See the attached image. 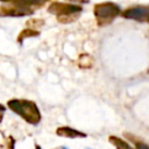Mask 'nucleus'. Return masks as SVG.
I'll return each mask as SVG.
<instances>
[{"mask_svg": "<svg viewBox=\"0 0 149 149\" xmlns=\"http://www.w3.org/2000/svg\"><path fill=\"white\" fill-rule=\"evenodd\" d=\"M8 107L16 114H19L21 118H23L27 122L36 125L41 120V114L35 105V102L29 100H22V99H13L8 101Z\"/></svg>", "mask_w": 149, "mask_h": 149, "instance_id": "nucleus-1", "label": "nucleus"}, {"mask_svg": "<svg viewBox=\"0 0 149 149\" xmlns=\"http://www.w3.org/2000/svg\"><path fill=\"white\" fill-rule=\"evenodd\" d=\"M93 14L99 26H106L109 24L119 14H121V9L114 2H101L94 5Z\"/></svg>", "mask_w": 149, "mask_h": 149, "instance_id": "nucleus-2", "label": "nucleus"}, {"mask_svg": "<svg viewBox=\"0 0 149 149\" xmlns=\"http://www.w3.org/2000/svg\"><path fill=\"white\" fill-rule=\"evenodd\" d=\"M83 7L80 5L74 3H63V2H52L48 7V12L51 14H55L58 16H65V15H72V14H79L81 13Z\"/></svg>", "mask_w": 149, "mask_h": 149, "instance_id": "nucleus-3", "label": "nucleus"}, {"mask_svg": "<svg viewBox=\"0 0 149 149\" xmlns=\"http://www.w3.org/2000/svg\"><path fill=\"white\" fill-rule=\"evenodd\" d=\"M33 13H34L33 8L17 3L0 6V16H26V15H31Z\"/></svg>", "mask_w": 149, "mask_h": 149, "instance_id": "nucleus-4", "label": "nucleus"}, {"mask_svg": "<svg viewBox=\"0 0 149 149\" xmlns=\"http://www.w3.org/2000/svg\"><path fill=\"white\" fill-rule=\"evenodd\" d=\"M121 15L125 19L129 20H136V21H143L148 19L149 15V7H142V6H136V7H130L127 8L121 13Z\"/></svg>", "mask_w": 149, "mask_h": 149, "instance_id": "nucleus-5", "label": "nucleus"}, {"mask_svg": "<svg viewBox=\"0 0 149 149\" xmlns=\"http://www.w3.org/2000/svg\"><path fill=\"white\" fill-rule=\"evenodd\" d=\"M57 135L59 136H64V137H70V139H74V137H85L86 135L79 130L72 129L70 127H59L56 130Z\"/></svg>", "mask_w": 149, "mask_h": 149, "instance_id": "nucleus-6", "label": "nucleus"}, {"mask_svg": "<svg viewBox=\"0 0 149 149\" xmlns=\"http://www.w3.org/2000/svg\"><path fill=\"white\" fill-rule=\"evenodd\" d=\"M38 35V31L35 30V29H31V28H27L24 30H22L20 33V35L17 36V42L22 43V41L27 37H34V36H37Z\"/></svg>", "mask_w": 149, "mask_h": 149, "instance_id": "nucleus-7", "label": "nucleus"}, {"mask_svg": "<svg viewBox=\"0 0 149 149\" xmlns=\"http://www.w3.org/2000/svg\"><path fill=\"white\" fill-rule=\"evenodd\" d=\"M109 141L116 147V149H134V148H132L127 142H125L123 140H121V139H119V137L111 136V137H109Z\"/></svg>", "mask_w": 149, "mask_h": 149, "instance_id": "nucleus-8", "label": "nucleus"}, {"mask_svg": "<svg viewBox=\"0 0 149 149\" xmlns=\"http://www.w3.org/2000/svg\"><path fill=\"white\" fill-rule=\"evenodd\" d=\"M79 14H72V15H65V16H58L57 20L61 23H71L78 19Z\"/></svg>", "mask_w": 149, "mask_h": 149, "instance_id": "nucleus-9", "label": "nucleus"}, {"mask_svg": "<svg viewBox=\"0 0 149 149\" xmlns=\"http://www.w3.org/2000/svg\"><path fill=\"white\" fill-rule=\"evenodd\" d=\"M44 24V21L43 20H38V19H31L29 21H27V26L29 28H40Z\"/></svg>", "mask_w": 149, "mask_h": 149, "instance_id": "nucleus-10", "label": "nucleus"}, {"mask_svg": "<svg viewBox=\"0 0 149 149\" xmlns=\"http://www.w3.org/2000/svg\"><path fill=\"white\" fill-rule=\"evenodd\" d=\"M135 146H136V149H149V146L142 142H135Z\"/></svg>", "mask_w": 149, "mask_h": 149, "instance_id": "nucleus-11", "label": "nucleus"}, {"mask_svg": "<svg viewBox=\"0 0 149 149\" xmlns=\"http://www.w3.org/2000/svg\"><path fill=\"white\" fill-rule=\"evenodd\" d=\"M66 1H71V2H73L74 5H81V3L88 2V0H66Z\"/></svg>", "mask_w": 149, "mask_h": 149, "instance_id": "nucleus-12", "label": "nucleus"}, {"mask_svg": "<svg viewBox=\"0 0 149 149\" xmlns=\"http://www.w3.org/2000/svg\"><path fill=\"white\" fill-rule=\"evenodd\" d=\"M2 2H9V3H21L22 0H0Z\"/></svg>", "mask_w": 149, "mask_h": 149, "instance_id": "nucleus-13", "label": "nucleus"}, {"mask_svg": "<svg viewBox=\"0 0 149 149\" xmlns=\"http://www.w3.org/2000/svg\"><path fill=\"white\" fill-rule=\"evenodd\" d=\"M0 111H1V112H3V111H5V107H3L2 105H0Z\"/></svg>", "mask_w": 149, "mask_h": 149, "instance_id": "nucleus-14", "label": "nucleus"}, {"mask_svg": "<svg viewBox=\"0 0 149 149\" xmlns=\"http://www.w3.org/2000/svg\"><path fill=\"white\" fill-rule=\"evenodd\" d=\"M62 149H68V148H66V147H63V148H62Z\"/></svg>", "mask_w": 149, "mask_h": 149, "instance_id": "nucleus-15", "label": "nucleus"}, {"mask_svg": "<svg viewBox=\"0 0 149 149\" xmlns=\"http://www.w3.org/2000/svg\"><path fill=\"white\" fill-rule=\"evenodd\" d=\"M147 21H148V22H149V15H148V19H147Z\"/></svg>", "mask_w": 149, "mask_h": 149, "instance_id": "nucleus-16", "label": "nucleus"}, {"mask_svg": "<svg viewBox=\"0 0 149 149\" xmlns=\"http://www.w3.org/2000/svg\"><path fill=\"white\" fill-rule=\"evenodd\" d=\"M87 149H90V148H87Z\"/></svg>", "mask_w": 149, "mask_h": 149, "instance_id": "nucleus-17", "label": "nucleus"}]
</instances>
